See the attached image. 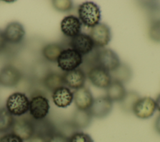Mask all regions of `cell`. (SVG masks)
Returning <instances> with one entry per match:
<instances>
[{"instance_id": "1", "label": "cell", "mask_w": 160, "mask_h": 142, "mask_svg": "<svg viewBox=\"0 0 160 142\" xmlns=\"http://www.w3.org/2000/svg\"><path fill=\"white\" fill-rule=\"evenodd\" d=\"M78 18L81 24L88 28H92L101 19L99 7L92 1H86L81 4L78 9Z\"/></svg>"}, {"instance_id": "2", "label": "cell", "mask_w": 160, "mask_h": 142, "mask_svg": "<svg viewBox=\"0 0 160 142\" xmlns=\"http://www.w3.org/2000/svg\"><path fill=\"white\" fill-rule=\"evenodd\" d=\"M29 100L23 93L15 92L9 96L6 101V109L15 116H21L29 111Z\"/></svg>"}, {"instance_id": "3", "label": "cell", "mask_w": 160, "mask_h": 142, "mask_svg": "<svg viewBox=\"0 0 160 142\" xmlns=\"http://www.w3.org/2000/svg\"><path fill=\"white\" fill-rule=\"evenodd\" d=\"M83 56L72 48L63 49L59 54L57 63L58 66L65 72L76 69L82 63Z\"/></svg>"}, {"instance_id": "4", "label": "cell", "mask_w": 160, "mask_h": 142, "mask_svg": "<svg viewBox=\"0 0 160 142\" xmlns=\"http://www.w3.org/2000/svg\"><path fill=\"white\" fill-rule=\"evenodd\" d=\"M49 109L50 104L48 99L42 94L34 95L29 101V112L35 121L45 119L49 113Z\"/></svg>"}, {"instance_id": "5", "label": "cell", "mask_w": 160, "mask_h": 142, "mask_svg": "<svg viewBox=\"0 0 160 142\" xmlns=\"http://www.w3.org/2000/svg\"><path fill=\"white\" fill-rule=\"evenodd\" d=\"M96 59L97 65L109 73L117 69L121 64L118 54L110 49H103L99 51L97 53Z\"/></svg>"}, {"instance_id": "6", "label": "cell", "mask_w": 160, "mask_h": 142, "mask_svg": "<svg viewBox=\"0 0 160 142\" xmlns=\"http://www.w3.org/2000/svg\"><path fill=\"white\" fill-rule=\"evenodd\" d=\"M12 133L16 134L23 141L29 140L35 134L34 120L22 118L14 119L11 128Z\"/></svg>"}, {"instance_id": "7", "label": "cell", "mask_w": 160, "mask_h": 142, "mask_svg": "<svg viewBox=\"0 0 160 142\" xmlns=\"http://www.w3.org/2000/svg\"><path fill=\"white\" fill-rule=\"evenodd\" d=\"M156 109L155 101L150 97L139 98L134 103L132 111L140 119H148L151 117Z\"/></svg>"}, {"instance_id": "8", "label": "cell", "mask_w": 160, "mask_h": 142, "mask_svg": "<svg viewBox=\"0 0 160 142\" xmlns=\"http://www.w3.org/2000/svg\"><path fill=\"white\" fill-rule=\"evenodd\" d=\"M88 77L94 86L101 89H106L112 81L110 73L98 65L89 69Z\"/></svg>"}, {"instance_id": "9", "label": "cell", "mask_w": 160, "mask_h": 142, "mask_svg": "<svg viewBox=\"0 0 160 142\" xmlns=\"http://www.w3.org/2000/svg\"><path fill=\"white\" fill-rule=\"evenodd\" d=\"M89 36L91 38L94 46L99 48L106 46L111 38L109 27L102 23H99L91 28Z\"/></svg>"}, {"instance_id": "10", "label": "cell", "mask_w": 160, "mask_h": 142, "mask_svg": "<svg viewBox=\"0 0 160 142\" xmlns=\"http://www.w3.org/2000/svg\"><path fill=\"white\" fill-rule=\"evenodd\" d=\"M112 109V102L106 96H100L94 99L89 109L92 117L103 118L106 117Z\"/></svg>"}, {"instance_id": "11", "label": "cell", "mask_w": 160, "mask_h": 142, "mask_svg": "<svg viewBox=\"0 0 160 142\" xmlns=\"http://www.w3.org/2000/svg\"><path fill=\"white\" fill-rule=\"evenodd\" d=\"M69 45L82 56L90 53L95 46L89 35L81 33L71 38Z\"/></svg>"}, {"instance_id": "12", "label": "cell", "mask_w": 160, "mask_h": 142, "mask_svg": "<svg viewBox=\"0 0 160 142\" xmlns=\"http://www.w3.org/2000/svg\"><path fill=\"white\" fill-rule=\"evenodd\" d=\"M20 71L12 65H6L0 70V85L4 87H14L21 79Z\"/></svg>"}, {"instance_id": "13", "label": "cell", "mask_w": 160, "mask_h": 142, "mask_svg": "<svg viewBox=\"0 0 160 142\" xmlns=\"http://www.w3.org/2000/svg\"><path fill=\"white\" fill-rule=\"evenodd\" d=\"M82 24L79 18L74 15L65 16L60 24L61 32L65 36L73 38L81 33Z\"/></svg>"}, {"instance_id": "14", "label": "cell", "mask_w": 160, "mask_h": 142, "mask_svg": "<svg viewBox=\"0 0 160 142\" xmlns=\"http://www.w3.org/2000/svg\"><path fill=\"white\" fill-rule=\"evenodd\" d=\"M3 33L7 43L18 44L23 39L25 35V30L20 23L14 21L9 23L6 26Z\"/></svg>"}, {"instance_id": "15", "label": "cell", "mask_w": 160, "mask_h": 142, "mask_svg": "<svg viewBox=\"0 0 160 142\" xmlns=\"http://www.w3.org/2000/svg\"><path fill=\"white\" fill-rule=\"evenodd\" d=\"M64 84L74 89H78L84 86L86 81V74L79 68L65 72L62 74Z\"/></svg>"}, {"instance_id": "16", "label": "cell", "mask_w": 160, "mask_h": 142, "mask_svg": "<svg viewBox=\"0 0 160 142\" xmlns=\"http://www.w3.org/2000/svg\"><path fill=\"white\" fill-rule=\"evenodd\" d=\"M93 100L91 91L84 86L76 89L73 93V101L77 109H89Z\"/></svg>"}, {"instance_id": "17", "label": "cell", "mask_w": 160, "mask_h": 142, "mask_svg": "<svg viewBox=\"0 0 160 142\" xmlns=\"http://www.w3.org/2000/svg\"><path fill=\"white\" fill-rule=\"evenodd\" d=\"M54 104L58 108H65L69 106L73 101V93L66 86H61L52 93Z\"/></svg>"}, {"instance_id": "18", "label": "cell", "mask_w": 160, "mask_h": 142, "mask_svg": "<svg viewBox=\"0 0 160 142\" xmlns=\"http://www.w3.org/2000/svg\"><path fill=\"white\" fill-rule=\"evenodd\" d=\"M92 118L89 109H77L73 114L71 124L75 129H84L89 126Z\"/></svg>"}, {"instance_id": "19", "label": "cell", "mask_w": 160, "mask_h": 142, "mask_svg": "<svg viewBox=\"0 0 160 142\" xmlns=\"http://www.w3.org/2000/svg\"><path fill=\"white\" fill-rule=\"evenodd\" d=\"M126 94L125 88L122 83L112 80L106 88V97L112 102L121 101Z\"/></svg>"}, {"instance_id": "20", "label": "cell", "mask_w": 160, "mask_h": 142, "mask_svg": "<svg viewBox=\"0 0 160 142\" xmlns=\"http://www.w3.org/2000/svg\"><path fill=\"white\" fill-rule=\"evenodd\" d=\"M43 84L44 87L52 93L56 89L65 85L62 74L56 72H50L46 74L43 78Z\"/></svg>"}, {"instance_id": "21", "label": "cell", "mask_w": 160, "mask_h": 142, "mask_svg": "<svg viewBox=\"0 0 160 142\" xmlns=\"http://www.w3.org/2000/svg\"><path fill=\"white\" fill-rule=\"evenodd\" d=\"M34 124L35 134L41 136L46 139H48L49 136L56 131L54 125L50 121L45 119L39 121L34 120Z\"/></svg>"}, {"instance_id": "22", "label": "cell", "mask_w": 160, "mask_h": 142, "mask_svg": "<svg viewBox=\"0 0 160 142\" xmlns=\"http://www.w3.org/2000/svg\"><path fill=\"white\" fill-rule=\"evenodd\" d=\"M63 50L61 45L57 43H49L43 47L42 54L44 58L51 62H56Z\"/></svg>"}, {"instance_id": "23", "label": "cell", "mask_w": 160, "mask_h": 142, "mask_svg": "<svg viewBox=\"0 0 160 142\" xmlns=\"http://www.w3.org/2000/svg\"><path fill=\"white\" fill-rule=\"evenodd\" d=\"M112 80L119 81L121 83L128 81L131 77V69L125 64H120L114 71L110 72Z\"/></svg>"}, {"instance_id": "24", "label": "cell", "mask_w": 160, "mask_h": 142, "mask_svg": "<svg viewBox=\"0 0 160 142\" xmlns=\"http://www.w3.org/2000/svg\"><path fill=\"white\" fill-rule=\"evenodd\" d=\"M14 121L13 116L5 108H0V133H6L11 129Z\"/></svg>"}, {"instance_id": "25", "label": "cell", "mask_w": 160, "mask_h": 142, "mask_svg": "<svg viewBox=\"0 0 160 142\" xmlns=\"http://www.w3.org/2000/svg\"><path fill=\"white\" fill-rule=\"evenodd\" d=\"M139 98V97L138 94L135 93H126L124 98L121 101L122 109L126 112L132 111L134 103Z\"/></svg>"}, {"instance_id": "26", "label": "cell", "mask_w": 160, "mask_h": 142, "mask_svg": "<svg viewBox=\"0 0 160 142\" xmlns=\"http://www.w3.org/2000/svg\"><path fill=\"white\" fill-rule=\"evenodd\" d=\"M149 36L154 41L160 43V19L153 21L149 29Z\"/></svg>"}, {"instance_id": "27", "label": "cell", "mask_w": 160, "mask_h": 142, "mask_svg": "<svg viewBox=\"0 0 160 142\" xmlns=\"http://www.w3.org/2000/svg\"><path fill=\"white\" fill-rule=\"evenodd\" d=\"M55 9L61 12H66L72 8V2L69 0H55L52 1Z\"/></svg>"}, {"instance_id": "28", "label": "cell", "mask_w": 160, "mask_h": 142, "mask_svg": "<svg viewBox=\"0 0 160 142\" xmlns=\"http://www.w3.org/2000/svg\"><path fill=\"white\" fill-rule=\"evenodd\" d=\"M69 142H94V141L88 134L76 131L69 136Z\"/></svg>"}, {"instance_id": "29", "label": "cell", "mask_w": 160, "mask_h": 142, "mask_svg": "<svg viewBox=\"0 0 160 142\" xmlns=\"http://www.w3.org/2000/svg\"><path fill=\"white\" fill-rule=\"evenodd\" d=\"M47 142H69V137L64 133L56 131L48 138Z\"/></svg>"}, {"instance_id": "30", "label": "cell", "mask_w": 160, "mask_h": 142, "mask_svg": "<svg viewBox=\"0 0 160 142\" xmlns=\"http://www.w3.org/2000/svg\"><path fill=\"white\" fill-rule=\"evenodd\" d=\"M0 142H24V141L11 132L1 136L0 137Z\"/></svg>"}, {"instance_id": "31", "label": "cell", "mask_w": 160, "mask_h": 142, "mask_svg": "<svg viewBox=\"0 0 160 142\" xmlns=\"http://www.w3.org/2000/svg\"><path fill=\"white\" fill-rule=\"evenodd\" d=\"M28 142H47V139L45 138L38 135L34 134L29 140H28Z\"/></svg>"}, {"instance_id": "32", "label": "cell", "mask_w": 160, "mask_h": 142, "mask_svg": "<svg viewBox=\"0 0 160 142\" xmlns=\"http://www.w3.org/2000/svg\"><path fill=\"white\" fill-rule=\"evenodd\" d=\"M6 43L4 33L0 30V53L5 48Z\"/></svg>"}, {"instance_id": "33", "label": "cell", "mask_w": 160, "mask_h": 142, "mask_svg": "<svg viewBox=\"0 0 160 142\" xmlns=\"http://www.w3.org/2000/svg\"><path fill=\"white\" fill-rule=\"evenodd\" d=\"M154 128L156 132L160 134V114L156 119L154 123Z\"/></svg>"}, {"instance_id": "34", "label": "cell", "mask_w": 160, "mask_h": 142, "mask_svg": "<svg viewBox=\"0 0 160 142\" xmlns=\"http://www.w3.org/2000/svg\"><path fill=\"white\" fill-rule=\"evenodd\" d=\"M155 103H156V108L160 112V94L156 98V99L155 100Z\"/></svg>"}]
</instances>
